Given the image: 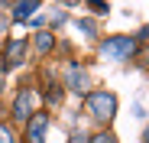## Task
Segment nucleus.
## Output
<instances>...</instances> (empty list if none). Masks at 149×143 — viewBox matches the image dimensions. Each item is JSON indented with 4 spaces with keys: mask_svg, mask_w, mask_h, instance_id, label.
Here are the masks:
<instances>
[{
    "mask_svg": "<svg viewBox=\"0 0 149 143\" xmlns=\"http://www.w3.org/2000/svg\"><path fill=\"white\" fill-rule=\"evenodd\" d=\"M133 52H136V39L133 36H110L107 42H101V55L107 62H123Z\"/></svg>",
    "mask_w": 149,
    "mask_h": 143,
    "instance_id": "obj_1",
    "label": "nucleus"
},
{
    "mask_svg": "<svg viewBox=\"0 0 149 143\" xmlns=\"http://www.w3.org/2000/svg\"><path fill=\"white\" fill-rule=\"evenodd\" d=\"M88 111H91V117H97V121H110V117L117 114V98L110 91H91L88 94Z\"/></svg>",
    "mask_w": 149,
    "mask_h": 143,
    "instance_id": "obj_2",
    "label": "nucleus"
},
{
    "mask_svg": "<svg viewBox=\"0 0 149 143\" xmlns=\"http://www.w3.org/2000/svg\"><path fill=\"white\" fill-rule=\"evenodd\" d=\"M45 127H49V114L36 111L29 121H26V140L29 143H42L45 140Z\"/></svg>",
    "mask_w": 149,
    "mask_h": 143,
    "instance_id": "obj_3",
    "label": "nucleus"
},
{
    "mask_svg": "<svg viewBox=\"0 0 149 143\" xmlns=\"http://www.w3.org/2000/svg\"><path fill=\"white\" fill-rule=\"evenodd\" d=\"M33 104H36V94H33L29 88H26V91H19V98L13 101V117H16V121H29Z\"/></svg>",
    "mask_w": 149,
    "mask_h": 143,
    "instance_id": "obj_4",
    "label": "nucleus"
},
{
    "mask_svg": "<svg viewBox=\"0 0 149 143\" xmlns=\"http://www.w3.org/2000/svg\"><path fill=\"white\" fill-rule=\"evenodd\" d=\"M36 10H39V0H19L16 10H13V20H16V23H26Z\"/></svg>",
    "mask_w": 149,
    "mask_h": 143,
    "instance_id": "obj_5",
    "label": "nucleus"
},
{
    "mask_svg": "<svg viewBox=\"0 0 149 143\" xmlns=\"http://www.w3.org/2000/svg\"><path fill=\"white\" fill-rule=\"evenodd\" d=\"M68 81H71V88L78 91V94H88V78L81 75V68H78V65H71V72H68Z\"/></svg>",
    "mask_w": 149,
    "mask_h": 143,
    "instance_id": "obj_6",
    "label": "nucleus"
},
{
    "mask_svg": "<svg viewBox=\"0 0 149 143\" xmlns=\"http://www.w3.org/2000/svg\"><path fill=\"white\" fill-rule=\"evenodd\" d=\"M19 55H23V42H19V39H13V42H10V49H7V62H10V65H16V62H19Z\"/></svg>",
    "mask_w": 149,
    "mask_h": 143,
    "instance_id": "obj_7",
    "label": "nucleus"
},
{
    "mask_svg": "<svg viewBox=\"0 0 149 143\" xmlns=\"http://www.w3.org/2000/svg\"><path fill=\"white\" fill-rule=\"evenodd\" d=\"M36 49H39V52H49V49H52V33H36Z\"/></svg>",
    "mask_w": 149,
    "mask_h": 143,
    "instance_id": "obj_8",
    "label": "nucleus"
},
{
    "mask_svg": "<svg viewBox=\"0 0 149 143\" xmlns=\"http://www.w3.org/2000/svg\"><path fill=\"white\" fill-rule=\"evenodd\" d=\"M0 143H16V140H13V130H10L7 124H0Z\"/></svg>",
    "mask_w": 149,
    "mask_h": 143,
    "instance_id": "obj_9",
    "label": "nucleus"
},
{
    "mask_svg": "<svg viewBox=\"0 0 149 143\" xmlns=\"http://www.w3.org/2000/svg\"><path fill=\"white\" fill-rule=\"evenodd\" d=\"M88 143H117V140H113V137H107V133H97V137H91Z\"/></svg>",
    "mask_w": 149,
    "mask_h": 143,
    "instance_id": "obj_10",
    "label": "nucleus"
},
{
    "mask_svg": "<svg viewBox=\"0 0 149 143\" xmlns=\"http://www.w3.org/2000/svg\"><path fill=\"white\" fill-rule=\"evenodd\" d=\"M91 7H97V10H104V0H91Z\"/></svg>",
    "mask_w": 149,
    "mask_h": 143,
    "instance_id": "obj_11",
    "label": "nucleus"
},
{
    "mask_svg": "<svg viewBox=\"0 0 149 143\" xmlns=\"http://www.w3.org/2000/svg\"><path fill=\"white\" fill-rule=\"evenodd\" d=\"M0 33H7V20L3 16H0Z\"/></svg>",
    "mask_w": 149,
    "mask_h": 143,
    "instance_id": "obj_12",
    "label": "nucleus"
},
{
    "mask_svg": "<svg viewBox=\"0 0 149 143\" xmlns=\"http://www.w3.org/2000/svg\"><path fill=\"white\" fill-rule=\"evenodd\" d=\"M74 143H88V140H84V137H74Z\"/></svg>",
    "mask_w": 149,
    "mask_h": 143,
    "instance_id": "obj_13",
    "label": "nucleus"
},
{
    "mask_svg": "<svg viewBox=\"0 0 149 143\" xmlns=\"http://www.w3.org/2000/svg\"><path fill=\"white\" fill-rule=\"evenodd\" d=\"M143 36H149V23H146V29H143Z\"/></svg>",
    "mask_w": 149,
    "mask_h": 143,
    "instance_id": "obj_14",
    "label": "nucleus"
},
{
    "mask_svg": "<svg viewBox=\"0 0 149 143\" xmlns=\"http://www.w3.org/2000/svg\"><path fill=\"white\" fill-rule=\"evenodd\" d=\"M146 143H149V130H146Z\"/></svg>",
    "mask_w": 149,
    "mask_h": 143,
    "instance_id": "obj_15",
    "label": "nucleus"
},
{
    "mask_svg": "<svg viewBox=\"0 0 149 143\" xmlns=\"http://www.w3.org/2000/svg\"><path fill=\"white\" fill-rule=\"evenodd\" d=\"M0 88H3V78H0Z\"/></svg>",
    "mask_w": 149,
    "mask_h": 143,
    "instance_id": "obj_16",
    "label": "nucleus"
},
{
    "mask_svg": "<svg viewBox=\"0 0 149 143\" xmlns=\"http://www.w3.org/2000/svg\"><path fill=\"white\" fill-rule=\"evenodd\" d=\"M65 4H71V0H65Z\"/></svg>",
    "mask_w": 149,
    "mask_h": 143,
    "instance_id": "obj_17",
    "label": "nucleus"
}]
</instances>
